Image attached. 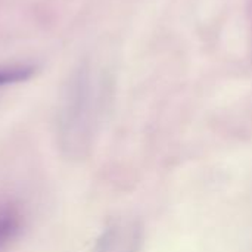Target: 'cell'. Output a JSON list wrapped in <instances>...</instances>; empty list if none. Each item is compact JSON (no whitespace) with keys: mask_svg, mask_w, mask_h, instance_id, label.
<instances>
[{"mask_svg":"<svg viewBox=\"0 0 252 252\" xmlns=\"http://www.w3.org/2000/svg\"><path fill=\"white\" fill-rule=\"evenodd\" d=\"M100 99L92 86L87 69H78L69 78L58 108V143L69 159L89 155L100 124Z\"/></svg>","mask_w":252,"mask_h":252,"instance_id":"cell-1","label":"cell"},{"mask_svg":"<svg viewBox=\"0 0 252 252\" xmlns=\"http://www.w3.org/2000/svg\"><path fill=\"white\" fill-rule=\"evenodd\" d=\"M142 239V226L133 220H124L103 232L93 252H140Z\"/></svg>","mask_w":252,"mask_h":252,"instance_id":"cell-2","label":"cell"},{"mask_svg":"<svg viewBox=\"0 0 252 252\" xmlns=\"http://www.w3.org/2000/svg\"><path fill=\"white\" fill-rule=\"evenodd\" d=\"M22 216L10 201H0V251L7 248L19 235Z\"/></svg>","mask_w":252,"mask_h":252,"instance_id":"cell-3","label":"cell"},{"mask_svg":"<svg viewBox=\"0 0 252 252\" xmlns=\"http://www.w3.org/2000/svg\"><path fill=\"white\" fill-rule=\"evenodd\" d=\"M35 74L34 65L19 63V65H6L0 66V87L18 84L30 80Z\"/></svg>","mask_w":252,"mask_h":252,"instance_id":"cell-4","label":"cell"}]
</instances>
